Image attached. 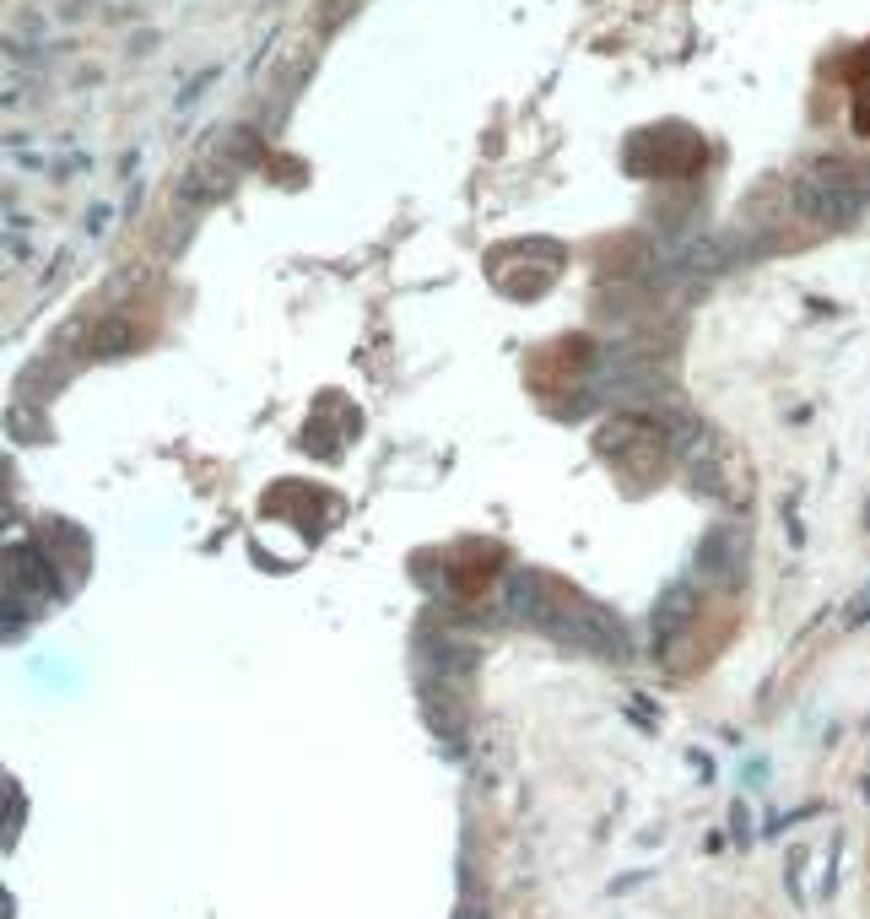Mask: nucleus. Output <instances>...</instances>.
I'll return each instance as SVG.
<instances>
[{
	"instance_id": "nucleus-1",
	"label": "nucleus",
	"mask_w": 870,
	"mask_h": 919,
	"mask_svg": "<svg viewBox=\"0 0 870 919\" xmlns=\"http://www.w3.org/2000/svg\"><path fill=\"white\" fill-rule=\"evenodd\" d=\"M687 606H692V590H687V584H676V590L665 595V606L654 611V633H671L676 622L687 617Z\"/></svg>"
}]
</instances>
